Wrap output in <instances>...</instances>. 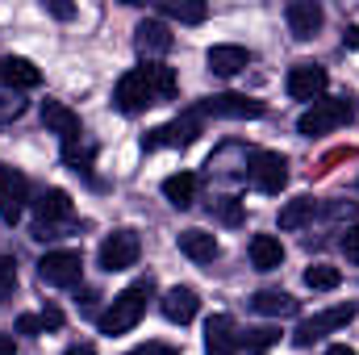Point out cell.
Instances as JSON below:
<instances>
[{
  "mask_svg": "<svg viewBox=\"0 0 359 355\" xmlns=\"http://www.w3.org/2000/svg\"><path fill=\"white\" fill-rule=\"evenodd\" d=\"M151 293H155V280L151 276H142V280H134L126 293H117L113 301H109V309L100 314V335H126V330H134L138 322H142V314H147V301H151Z\"/></svg>",
  "mask_w": 359,
  "mask_h": 355,
  "instance_id": "1",
  "label": "cell"
},
{
  "mask_svg": "<svg viewBox=\"0 0 359 355\" xmlns=\"http://www.w3.org/2000/svg\"><path fill=\"white\" fill-rule=\"evenodd\" d=\"M72 217H76V205L63 188H46L34 196V239H59L55 230L72 226Z\"/></svg>",
  "mask_w": 359,
  "mask_h": 355,
  "instance_id": "2",
  "label": "cell"
},
{
  "mask_svg": "<svg viewBox=\"0 0 359 355\" xmlns=\"http://www.w3.org/2000/svg\"><path fill=\"white\" fill-rule=\"evenodd\" d=\"M80 276H84V255L72 251V247H63V251H46V255L38 260V280L50 284V288H76Z\"/></svg>",
  "mask_w": 359,
  "mask_h": 355,
  "instance_id": "3",
  "label": "cell"
},
{
  "mask_svg": "<svg viewBox=\"0 0 359 355\" xmlns=\"http://www.w3.org/2000/svg\"><path fill=\"white\" fill-rule=\"evenodd\" d=\"M355 117V109H351V100H313L305 113H301V121H297V130L305 134V138H313V134H330V130H339V126H347Z\"/></svg>",
  "mask_w": 359,
  "mask_h": 355,
  "instance_id": "4",
  "label": "cell"
},
{
  "mask_svg": "<svg viewBox=\"0 0 359 355\" xmlns=\"http://www.w3.org/2000/svg\"><path fill=\"white\" fill-rule=\"evenodd\" d=\"M359 314L355 301H343V305H334V309H322V314H313V318H305L297 330H292V343L297 347H313L318 339H326L330 330H339V326H347L351 318Z\"/></svg>",
  "mask_w": 359,
  "mask_h": 355,
  "instance_id": "5",
  "label": "cell"
},
{
  "mask_svg": "<svg viewBox=\"0 0 359 355\" xmlns=\"http://www.w3.org/2000/svg\"><path fill=\"white\" fill-rule=\"evenodd\" d=\"M113 105H117L121 113H142V109L159 105V92H155V84H151L147 67H134V72H126V76L117 80V88H113Z\"/></svg>",
  "mask_w": 359,
  "mask_h": 355,
  "instance_id": "6",
  "label": "cell"
},
{
  "mask_svg": "<svg viewBox=\"0 0 359 355\" xmlns=\"http://www.w3.org/2000/svg\"><path fill=\"white\" fill-rule=\"evenodd\" d=\"M196 138H201V113L188 109L184 117L168 121V126H159V130H151V134L142 138V151H159V147H192Z\"/></svg>",
  "mask_w": 359,
  "mask_h": 355,
  "instance_id": "7",
  "label": "cell"
},
{
  "mask_svg": "<svg viewBox=\"0 0 359 355\" xmlns=\"http://www.w3.org/2000/svg\"><path fill=\"white\" fill-rule=\"evenodd\" d=\"M247 180L259 188V192H280L288 184V159L280 151H255L251 163H247Z\"/></svg>",
  "mask_w": 359,
  "mask_h": 355,
  "instance_id": "8",
  "label": "cell"
},
{
  "mask_svg": "<svg viewBox=\"0 0 359 355\" xmlns=\"http://www.w3.org/2000/svg\"><path fill=\"white\" fill-rule=\"evenodd\" d=\"M196 113H205V117H264L268 105L255 96H243V92H222V96H205L196 105Z\"/></svg>",
  "mask_w": 359,
  "mask_h": 355,
  "instance_id": "9",
  "label": "cell"
},
{
  "mask_svg": "<svg viewBox=\"0 0 359 355\" xmlns=\"http://www.w3.org/2000/svg\"><path fill=\"white\" fill-rule=\"evenodd\" d=\"M25 201H29V180L21 176L17 168L0 163V222L17 226V217L25 213Z\"/></svg>",
  "mask_w": 359,
  "mask_h": 355,
  "instance_id": "10",
  "label": "cell"
},
{
  "mask_svg": "<svg viewBox=\"0 0 359 355\" xmlns=\"http://www.w3.org/2000/svg\"><path fill=\"white\" fill-rule=\"evenodd\" d=\"M138 251H142V243H138L134 230H113L100 243V267L104 272H126V267L138 264Z\"/></svg>",
  "mask_w": 359,
  "mask_h": 355,
  "instance_id": "11",
  "label": "cell"
},
{
  "mask_svg": "<svg viewBox=\"0 0 359 355\" xmlns=\"http://www.w3.org/2000/svg\"><path fill=\"white\" fill-rule=\"evenodd\" d=\"M284 88L292 100H322V92H326V67H318V63H297V67H288V80H284Z\"/></svg>",
  "mask_w": 359,
  "mask_h": 355,
  "instance_id": "12",
  "label": "cell"
},
{
  "mask_svg": "<svg viewBox=\"0 0 359 355\" xmlns=\"http://www.w3.org/2000/svg\"><path fill=\"white\" fill-rule=\"evenodd\" d=\"M243 347V330L234 326L230 314H213L205 322V351L209 355H234Z\"/></svg>",
  "mask_w": 359,
  "mask_h": 355,
  "instance_id": "13",
  "label": "cell"
},
{
  "mask_svg": "<svg viewBox=\"0 0 359 355\" xmlns=\"http://www.w3.org/2000/svg\"><path fill=\"white\" fill-rule=\"evenodd\" d=\"M172 42H176V38H172V29H168L163 21H151V17H147V21L134 29V46H138V55H142L147 63H159V59L172 51Z\"/></svg>",
  "mask_w": 359,
  "mask_h": 355,
  "instance_id": "14",
  "label": "cell"
},
{
  "mask_svg": "<svg viewBox=\"0 0 359 355\" xmlns=\"http://www.w3.org/2000/svg\"><path fill=\"white\" fill-rule=\"evenodd\" d=\"M42 126H46L50 134H59L63 142L84 138V121H80V113L67 109L63 100H42Z\"/></svg>",
  "mask_w": 359,
  "mask_h": 355,
  "instance_id": "15",
  "label": "cell"
},
{
  "mask_svg": "<svg viewBox=\"0 0 359 355\" xmlns=\"http://www.w3.org/2000/svg\"><path fill=\"white\" fill-rule=\"evenodd\" d=\"M159 309H163V318H168V322H176V326H188V322L196 318V309H201V297H196L188 284H176V288H168V293H163Z\"/></svg>",
  "mask_w": 359,
  "mask_h": 355,
  "instance_id": "16",
  "label": "cell"
},
{
  "mask_svg": "<svg viewBox=\"0 0 359 355\" xmlns=\"http://www.w3.org/2000/svg\"><path fill=\"white\" fill-rule=\"evenodd\" d=\"M284 17H288L292 38H301V42L322 29V4H318V0H292V4L284 8Z\"/></svg>",
  "mask_w": 359,
  "mask_h": 355,
  "instance_id": "17",
  "label": "cell"
},
{
  "mask_svg": "<svg viewBox=\"0 0 359 355\" xmlns=\"http://www.w3.org/2000/svg\"><path fill=\"white\" fill-rule=\"evenodd\" d=\"M205 63H209L213 76H238V72L251 63V51H247V46H234V42H222V46H209Z\"/></svg>",
  "mask_w": 359,
  "mask_h": 355,
  "instance_id": "18",
  "label": "cell"
},
{
  "mask_svg": "<svg viewBox=\"0 0 359 355\" xmlns=\"http://www.w3.org/2000/svg\"><path fill=\"white\" fill-rule=\"evenodd\" d=\"M0 84L13 92H25V88H38L42 84V72L29 63V59H0Z\"/></svg>",
  "mask_w": 359,
  "mask_h": 355,
  "instance_id": "19",
  "label": "cell"
},
{
  "mask_svg": "<svg viewBox=\"0 0 359 355\" xmlns=\"http://www.w3.org/2000/svg\"><path fill=\"white\" fill-rule=\"evenodd\" d=\"M318 213H322V205H318L313 196H292V201L280 209V230H301V226H309Z\"/></svg>",
  "mask_w": 359,
  "mask_h": 355,
  "instance_id": "20",
  "label": "cell"
},
{
  "mask_svg": "<svg viewBox=\"0 0 359 355\" xmlns=\"http://www.w3.org/2000/svg\"><path fill=\"white\" fill-rule=\"evenodd\" d=\"M247 251H251V264L259 267V272H271V267L284 264V243L276 234H255Z\"/></svg>",
  "mask_w": 359,
  "mask_h": 355,
  "instance_id": "21",
  "label": "cell"
},
{
  "mask_svg": "<svg viewBox=\"0 0 359 355\" xmlns=\"http://www.w3.org/2000/svg\"><path fill=\"white\" fill-rule=\"evenodd\" d=\"M180 251L192 260V264H209L217 255V239L209 230H184L180 234Z\"/></svg>",
  "mask_w": 359,
  "mask_h": 355,
  "instance_id": "22",
  "label": "cell"
},
{
  "mask_svg": "<svg viewBox=\"0 0 359 355\" xmlns=\"http://www.w3.org/2000/svg\"><path fill=\"white\" fill-rule=\"evenodd\" d=\"M251 309L268 314V318H288V314H297V301L288 293H280V288H264V293L251 297Z\"/></svg>",
  "mask_w": 359,
  "mask_h": 355,
  "instance_id": "23",
  "label": "cell"
},
{
  "mask_svg": "<svg viewBox=\"0 0 359 355\" xmlns=\"http://www.w3.org/2000/svg\"><path fill=\"white\" fill-rule=\"evenodd\" d=\"M163 196L176 205V209H188L196 201V176L192 172H176V176L163 180Z\"/></svg>",
  "mask_w": 359,
  "mask_h": 355,
  "instance_id": "24",
  "label": "cell"
},
{
  "mask_svg": "<svg viewBox=\"0 0 359 355\" xmlns=\"http://www.w3.org/2000/svg\"><path fill=\"white\" fill-rule=\"evenodd\" d=\"M159 13H163V17H176V21H184V25H201V21L209 17L205 4H184V0H163Z\"/></svg>",
  "mask_w": 359,
  "mask_h": 355,
  "instance_id": "25",
  "label": "cell"
},
{
  "mask_svg": "<svg viewBox=\"0 0 359 355\" xmlns=\"http://www.w3.org/2000/svg\"><path fill=\"white\" fill-rule=\"evenodd\" d=\"M339 280H343V272L330 264H313L305 267V284L313 288V293H330V288H339Z\"/></svg>",
  "mask_w": 359,
  "mask_h": 355,
  "instance_id": "26",
  "label": "cell"
},
{
  "mask_svg": "<svg viewBox=\"0 0 359 355\" xmlns=\"http://www.w3.org/2000/svg\"><path fill=\"white\" fill-rule=\"evenodd\" d=\"M142 67H147L155 92H159V100H172V96H176V72H172L168 63H142Z\"/></svg>",
  "mask_w": 359,
  "mask_h": 355,
  "instance_id": "27",
  "label": "cell"
},
{
  "mask_svg": "<svg viewBox=\"0 0 359 355\" xmlns=\"http://www.w3.org/2000/svg\"><path fill=\"white\" fill-rule=\"evenodd\" d=\"M276 343H280V330H276V326H255V330H247V335H243V347H247V351H268V347H276Z\"/></svg>",
  "mask_w": 359,
  "mask_h": 355,
  "instance_id": "28",
  "label": "cell"
},
{
  "mask_svg": "<svg viewBox=\"0 0 359 355\" xmlns=\"http://www.w3.org/2000/svg\"><path fill=\"white\" fill-rule=\"evenodd\" d=\"M213 217L226 222V226H238L243 222V201L238 196H213Z\"/></svg>",
  "mask_w": 359,
  "mask_h": 355,
  "instance_id": "29",
  "label": "cell"
},
{
  "mask_svg": "<svg viewBox=\"0 0 359 355\" xmlns=\"http://www.w3.org/2000/svg\"><path fill=\"white\" fill-rule=\"evenodd\" d=\"M17 293V264L8 255H0V301H8Z\"/></svg>",
  "mask_w": 359,
  "mask_h": 355,
  "instance_id": "30",
  "label": "cell"
},
{
  "mask_svg": "<svg viewBox=\"0 0 359 355\" xmlns=\"http://www.w3.org/2000/svg\"><path fill=\"white\" fill-rule=\"evenodd\" d=\"M339 247H343V255H347L351 264H359V226H347V230H343Z\"/></svg>",
  "mask_w": 359,
  "mask_h": 355,
  "instance_id": "31",
  "label": "cell"
},
{
  "mask_svg": "<svg viewBox=\"0 0 359 355\" xmlns=\"http://www.w3.org/2000/svg\"><path fill=\"white\" fill-rule=\"evenodd\" d=\"M38 318H42V330H59V326H63V309H59V305H46Z\"/></svg>",
  "mask_w": 359,
  "mask_h": 355,
  "instance_id": "32",
  "label": "cell"
},
{
  "mask_svg": "<svg viewBox=\"0 0 359 355\" xmlns=\"http://www.w3.org/2000/svg\"><path fill=\"white\" fill-rule=\"evenodd\" d=\"M130 355H176L172 343H142V347H134Z\"/></svg>",
  "mask_w": 359,
  "mask_h": 355,
  "instance_id": "33",
  "label": "cell"
},
{
  "mask_svg": "<svg viewBox=\"0 0 359 355\" xmlns=\"http://www.w3.org/2000/svg\"><path fill=\"white\" fill-rule=\"evenodd\" d=\"M326 213H330V217H334V222H343V217H347V222H351V217H355V205H351V201H334V205H330V209H326Z\"/></svg>",
  "mask_w": 359,
  "mask_h": 355,
  "instance_id": "34",
  "label": "cell"
},
{
  "mask_svg": "<svg viewBox=\"0 0 359 355\" xmlns=\"http://www.w3.org/2000/svg\"><path fill=\"white\" fill-rule=\"evenodd\" d=\"M17 330H21V335H38V330H42V318H38V314H21V318H17Z\"/></svg>",
  "mask_w": 359,
  "mask_h": 355,
  "instance_id": "35",
  "label": "cell"
},
{
  "mask_svg": "<svg viewBox=\"0 0 359 355\" xmlns=\"http://www.w3.org/2000/svg\"><path fill=\"white\" fill-rule=\"evenodd\" d=\"M46 8H50V13H55L59 21H67V17L76 13V8H72V4H63V0H46Z\"/></svg>",
  "mask_w": 359,
  "mask_h": 355,
  "instance_id": "36",
  "label": "cell"
},
{
  "mask_svg": "<svg viewBox=\"0 0 359 355\" xmlns=\"http://www.w3.org/2000/svg\"><path fill=\"white\" fill-rule=\"evenodd\" d=\"M343 46H347V51H359V25H347V29H343Z\"/></svg>",
  "mask_w": 359,
  "mask_h": 355,
  "instance_id": "37",
  "label": "cell"
},
{
  "mask_svg": "<svg viewBox=\"0 0 359 355\" xmlns=\"http://www.w3.org/2000/svg\"><path fill=\"white\" fill-rule=\"evenodd\" d=\"M0 355H17V343H13V335H0Z\"/></svg>",
  "mask_w": 359,
  "mask_h": 355,
  "instance_id": "38",
  "label": "cell"
},
{
  "mask_svg": "<svg viewBox=\"0 0 359 355\" xmlns=\"http://www.w3.org/2000/svg\"><path fill=\"white\" fill-rule=\"evenodd\" d=\"M63 355H96V347L92 343H76V347H67Z\"/></svg>",
  "mask_w": 359,
  "mask_h": 355,
  "instance_id": "39",
  "label": "cell"
},
{
  "mask_svg": "<svg viewBox=\"0 0 359 355\" xmlns=\"http://www.w3.org/2000/svg\"><path fill=\"white\" fill-rule=\"evenodd\" d=\"M326 355H355V347H347V343H334Z\"/></svg>",
  "mask_w": 359,
  "mask_h": 355,
  "instance_id": "40",
  "label": "cell"
}]
</instances>
